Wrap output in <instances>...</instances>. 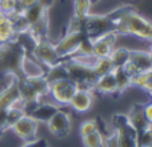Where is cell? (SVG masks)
Returning a JSON list of instances; mask_svg holds the SVG:
<instances>
[{"label":"cell","mask_w":152,"mask_h":147,"mask_svg":"<svg viewBox=\"0 0 152 147\" xmlns=\"http://www.w3.org/2000/svg\"><path fill=\"white\" fill-rule=\"evenodd\" d=\"M48 130L58 138H64L71 131V115L63 110H56V112L48 119Z\"/></svg>","instance_id":"30bf717a"},{"label":"cell","mask_w":152,"mask_h":147,"mask_svg":"<svg viewBox=\"0 0 152 147\" xmlns=\"http://www.w3.org/2000/svg\"><path fill=\"white\" fill-rule=\"evenodd\" d=\"M0 10L8 15L12 11L18 10V1L16 0H0Z\"/></svg>","instance_id":"d4e9b609"},{"label":"cell","mask_w":152,"mask_h":147,"mask_svg":"<svg viewBox=\"0 0 152 147\" xmlns=\"http://www.w3.org/2000/svg\"><path fill=\"white\" fill-rule=\"evenodd\" d=\"M119 36H134L152 44V21L134 10L120 11L118 16L110 15Z\"/></svg>","instance_id":"6da1fadb"},{"label":"cell","mask_w":152,"mask_h":147,"mask_svg":"<svg viewBox=\"0 0 152 147\" xmlns=\"http://www.w3.org/2000/svg\"><path fill=\"white\" fill-rule=\"evenodd\" d=\"M143 114H144V116H145L148 123L152 124V102L143 106Z\"/></svg>","instance_id":"f1b7e54d"},{"label":"cell","mask_w":152,"mask_h":147,"mask_svg":"<svg viewBox=\"0 0 152 147\" xmlns=\"http://www.w3.org/2000/svg\"><path fill=\"white\" fill-rule=\"evenodd\" d=\"M19 68L24 79H42L47 75V68L32 55L23 54L19 59Z\"/></svg>","instance_id":"ba28073f"},{"label":"cell","mask_w":152,"mask_h":147,"mask_svg":"<svg viewBox=\"0 0 152 147\" xmlns=\"http://www.w3.org/2000/svg\"><path fill=\"white\" fill-rule=\"evenodd\" d=\"M16 36H18V32L15 31V27L11 19H3L0 21V46L12 43L16 39Z\"/></svg>","instance_id":"9a60e30c"},{"label":"cell","mask_w":152,"mask_h":147,"mask_svg":"<svg viewBox=\"0 0 152 147\" xmlns=\"http://www.w3.org/2000/svg\"><path fill=\"white\" fill-rule=\"evenodd\" d=\"M112 70H113V64L110 60V58H99V60H97L96 66L94 68V74L96 78H99V76H103L105 74H110Z\"/></svg>","instance_id":"44dd1931"},{"label":"cell","mask_w":152,"mask_h":147,"mask_svg":"<svg viewBox=\"0 0 152 147\" xmlns=\"http://www.w3.org/2000/svg\"><path fill=\"white\" fill-rule=\"evenodd\" d=\"M84 147H104V135L100 131L92 132L83 138Z\"/></svg>","instance_id":"7402d4cb"},{"label":"cell","mask_w":152,"mask_h":147,"mask_svg":"<svg viewBox=\"0 0 152 147\" xmlns=\"http://www.w3.org/2000/svg\"><path fill=\"white\" fill-rule=\"evenodd\" d=\"M92 90L103 95H112L118 92V83H116L113 72L111 71L110 74H105V75L96 78V80L92 84Z\"/></svg>","instance_id":"7c38bea8"},{"label":"cell","mask_w":152,"mask_h":147,"mask_svg":"<svg viewBox=\"0 0 152 147\" xmlns=\"http://www.w3.org/2000/svg\"><path fill=\"white\" fill-rule=\"evenodd\" d=\"M150 79H152V71L136 74L131 78V86L137 87V88H144V86L150 82Z\"/></svg>","instance_id":"cb8c5ba5"},{"label":"cell","mask_w":152,"mask_h":147,"mask_svg":"<svg viewBox=\"0 0 152 147\" xmlns=\"http://www.w3.org/2000/svg\"><path fill=\"white\" fill-rule=\"evenodd\" d=\"M5 18H7V15H5V13H4V12H3V11H1V10H0V21H1V20H3V19H5Z\"/></svg>","instance_id":"1f68e13d"},{"label":"cell","mask_w":152,"mask_h":147,"mask_svg":"<svg viewBox=\"0 0 152 147\" xmlns=\"http://www.w3.org/2000/svg\"><path fill=\"white\" fill-rule=\"evenodd\" d=\"M84 37H86V35H84L83 31L66 32L55 43V48H56V52H58L59 58L61 60H64V59H69L72 55H75L80 43L84 40Z\"/></svg>","instance_id":"5b68a950"},{"label":"cell","mask_w":152,"mask_h":147,"mask_svg":"<svg viewBox=\"0 0 152 147\" xmlns=\"http://www.w3.org/2000/svg\"><path fill=\"white\" fill-rule=\"evenodd\" d=\"M99 131V124L95 119H88V121H84L83 123L79 127V134H80L81 138L87 137V135L92 134V132Z\"/></svg>","instance_id":"603a6c76"},{"label":"cell","mask_w":152,"mask_h":147,"mask_svg":"<svg viewBox=\"0 0 152 147\" xmlns=\"http://www.w3.org/2000/svg\"><path fill=\"white\" fill-rule=\"evenodd\" d=\"M148 55H150V59H151V62H152V44H151V48L148 50Z\"/></svg>","instance_id":"d6a6232c"},{"label":"cell","mask_w":152,"mask_h":147,"mask_svg":"<svg viewBox=\"0 0 152 147\" xmlns=\"http://www.w3.org/2000/svg\"><path fill=\"white\" fill-rule=\"evenodd\" d=\"M119 35L116 31H110L107 34L100 35L96 39L89 40L92 44V54L97 58H108L111 51L115 48V44L118 43Z\"/></svg>","instance_id":"9c48e42d"},{"label":"cell","mask_w":152,"mask_h":147,"mask_svg":"<svg viewBox=\"0 0 152 147\" xmlns=\"http://www.w3.org/2000/svg\"><path fill=\"white\" fill-rule=\"evenodd\" d=\"M92 0H74V16L86 20L91 15Z\"/></svg>","instance_id":"d6986e66"},{"label":"cell","mask_w":152,"mask_h":147,"mask_svg":"<svg viewBox=\"0 0 152 147\" xmlns=\"http://www.w3.org/2000/svg\"><path fill=\"white\" fill-rule=\"evenodd\" d=\"M92 106H94V94L91 92V90L77 88L74 98L69 102V107L80 114L88 112L92 108Z\"/></svg>","instance_id":"8fae6325"},{"label":"cell","mask_w":152,"mask_h":147,"mask_svg":"<svg viewBox=\"0 0 152 147\" xmlns=\"http://www.w3.org/2000/svg\"><path fill=\"white\" fill-rule=\"evenodd\" d=\"M110 31H115L112 19L110 15H96L91 13L88 18L84 20V28L83 32L87 39L92 40L99 37L100 35L107 34Z\"/></svg>","instance_id":"277c9868"},{"label":"cell","mask_w":152,"mask_h":147,"mask_svg":"<svg viewBox=\"0 0 152 147\" xmlns=\"http://www.w3.org/2000/svg\"><path fill=\"white\" fill-rule=\"evenodd\" d=\"M48 10L45 5H43L42 3H37V4L32 5L31 8L24 11V18L28 21L29 26H36V24L42 23L43 20L48 18Z\"/></svg>","instance_id":"5bb4252c"},{"label":"cell","mask_w":152,"mask_h":147,"mask_svg":"<svg viewBox=\"0 0 152 147\" xmlns=\"http://www.w3.org/2000/svg\"><path fill=\"white\" fill-rule=\"evenodd\" d=\"M129 54H131V50L126 47H115L110 54V60L112 62L113 67L116 68H123L124 66L127 64L129 59Z\"/></svg>","instance_id":"2e32d148"},{"label":"cell","mask_w":152,"mask_h":147,"mask_svg":"<svg viewBox=\"0 0 152 147\" xmlns=\"http://www.w3.org/2000/svg\"><path fill=\"white\" fill-rule=\"evenodd\" d=\"M77 88V84L71 78L58 79L48 83V95L56 106H69Z\"/></svg>","instance_id":"7a4b0ae2"},{"label":"cell","mask_w":152,"mask_h":147,"mask_svg":"<svg viewBox=\"0 0 152 147\" xmlns=\"http://www.w3.org/2000/svg\"><path fill=\"white\" fill-rule=\"evenodd\" d=\"M143 90H145V91L148 92V94H152V79H150V82H148L147 84L144 86V88Z\"/></svg>","instance_id":"4dcf8cb0"},{"label":"cell","mask_w":152,"mask_h":147,"mask_svg":"<svg viewBox=\"0 0 152 147\" xmlns=\"http://www.w3.org/2000/svg\"><path fill=\"white\" fill-rule=\"evenodd\" d=\"M126 1H134V0H126Z\"/></svg>","instance_id":"836d02e7"},{"label":"cell","mask_w":152,"mask_h":147,"mask_svg":"<svg viewBox=\"0 0 152 147\" xmlns=\"http://www.w3.org/2000/svg\"><path fill=\"white\" fill-rule=\"evenodd\" d=\"M113 75H115L116 83H118V92H124L127 88H129L131 86V76L126 72L124 68H116L113 67L112 70Z\"/></svg>","instance_id":"ffe728a7"},{"label":"cell","mask_w":152,"mask_h":147,"mask_svg":"<svg viewBox=\"0 0 152 147\" xmlns=\"http://www.w3.org/2000/svg\"><path fill=\"white\" fill-rule=\"evenodd\" d=\"M104 147H119L118 134L115 131H111L107 137H104Z\"/></svg>","instance_id":"484cf974"},{"label":"cell","mask_w":152,"mask_h":147,"mask_svg":"<svg viewBox=\"0 0 152 147\" xmlns=\"http://www.w3.org/2000/svg\"><path fill=\"white\" fill-rule=\"evenodd\" d=\"M47 147H48V146H47Z\"/></svg>","instance_id":"e575fe53"},{"label":"cell","mask_w":152,"mask_h":147,"mask_svg":"<svg viewBox=\"0 0 152 147\" xmlns=\"http://www.w3.org/2000/svg\"><path fill=\"white\" fill-rule=\"evenodd\" d=\"M67 60H71L72 63L77 64V66L83 67V68L92 70V71H94V68H95V66H96L99 58H97V56H95L94 54H81V55L71 56V58L67 59Z\"/></svg>","instance_id":"ac0fdd59"},{"label":"cell","mask_w":152,"mask_h":147,"mask_svg":"<svg viewBox=\"0 0 152 147\" xmlns=\"http://www.w3.org/2000/svg\"><path fill=\"white\" fill-rule=\"evenodd\" d=\"M151 147H152V146H151Z\"/></svg>","instance_id":"d590c367"},{"label":"cell","mask_w":152,"mask_h":147,"mask_svg":"<svg viewBox=\"0 0 152 147\" xmlns=\"http://www.w3.org/2000/svg\"><path fill=\"white\" fill-rule=\"evenodd\" d=\"M32 56L36 60H39L45 68H52V67L58 66L59 63H61V59L59 58L58 52H56L55 44L52 42H50L48 39L42 40V42L36 43L32 48Z\"/></svg>","instance_id":"8992f818"},{"label":"cell","mask_w":152,"mask_h":147,"mask_svg":"<svg viewBox=\"0 0 152 147\" xmlns=\"http://www.w3.org/2000/svg\"><path fill=\"white\" fill-rule=\"evenodd\" d=\"M19 98H21L19 82H12L3 91H0V108L1 110H8L10 106L15 100H18Z\"/></svg>","instance_id":"4fadbf2b"},{"label":"cell","mask_w":152,"mask_h":147,"mask_svg":"<svg viewBox=\"0 0 152 147\" xmlns=\"http://www.w3.org/2000/svg\"><path fill=\"white\" fill-rule=\"evenodd\" d=\"M18 1V8L20 11H26L28 10V8H31L32 5L37 4L39 3V0H16Z\"/></svg>","instance_id":"4316f807"},{"label":"cell","mask_w":152,"mask_h":147,"mask_svg":"<svg viewBox=\"0 0 152 147\" xmlns=\"http://www.w3.org/2000/svg\"><path fill=\"white\" fill-rule=\"evenodd\" d=\"M37 127H39V122L29 114H24L10 129L19 139L28 142L37 138Z\"/></svg>","instance_id":"52a82bcc"},{"label":"cell","mask_w":152,"mask_h":147,"mask_svg":"<svg viewBox=\"0 0 152 147\" xmlns=\"http://www.w3.org/2000/svg\"><path fill=\"white\" fill-rule=\"evenodd\" d=\"M21 147H47V143H45L44 139H32L28 140V142H24V145Z\"/></svg>","instance_id":"83f0119b"},{"label":"cell","mask_w":152,"mask_h":147,"mask_svg":"<svg viewBox=\"0 0 152 147\" xmlns=\"http://www.w3.org/2000/svg\"><path fill=\"white\" fill-rule=\"evenodd\" d=\"M8 129L7 124V110H1L0 108V131H4Z\"/></svg>","instance_id":"f546056e"},{"label":"cell","mask_w":152,"mask_h":147,"mask_svg":"<svg viewBox=\"0 0 152 147\" xmlns=\"http://www.w3.org/2000/svg\"><path fill=\"white\" fill-rule=\"evenodd\" d=\"M128 118H129V122L132 123V126H134L135 130L137 131V134L145 131V130H148L150 126H151V124L147 122V119H145L144 114H143V107L142 108H135V110L132 111L131 115H128Z\"/></svg>","instance_id":"e0dca14e"},{"label":"cell","mask_w":152,"mask_h":147,"mask_svg":"<svg viewBox=\"0 0 152 147\" xmlns=\"http://www.w3.org/2000/svg\"><path fill=\"white\" fill-rule=\"evenodd\" d=\"M113 131L118 134L119 147H139L137 145V131L129 122L128 115L113 116Z\"/></svg>","instance_id":"3957f363"}]
</instances>
